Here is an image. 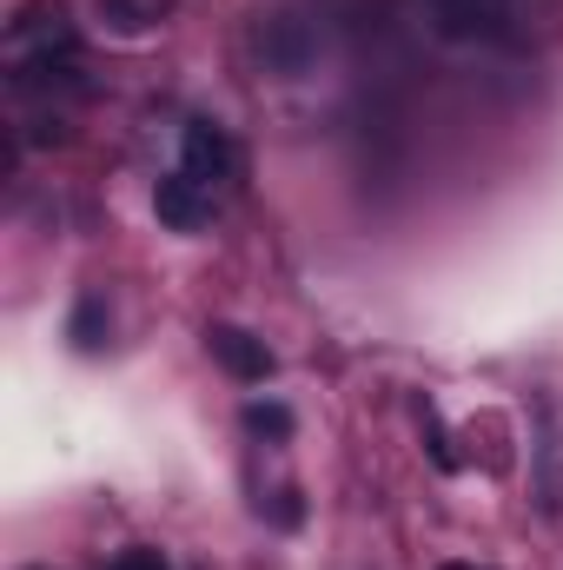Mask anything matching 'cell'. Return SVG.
I'll list each match as a JSON object with an SVG mask.
<instances>
[{
    "label": "cell",
    "mask_w": 563,
    "mask_h": 570,
    "mask_svg": "<svg viewBox=\"0 0 563 570\" xmlns=\"http://www.w3.org/2000/svg\"><path fill=\"white\" fill-rule=\"evenodd\" d=\"M444 40H517V0H418Z\"/></svg>",
    "instance_id": "7a4b0ae2"
},
{
    "label": "cell",
    "mask_w": 563,
    "mask_h": 570,
    "mask_svg": "<svg viewBox=\"0 0 563 570\" xmlns=\"http://www.w3.org/2000/svg\"><path fill=\"white\" fill-rule=\"evenodd\" d=\"M246 431H259V438H292V412H285V405H266V399H253V405H246Z\"/></svg>",
    "instance_id": "ba28073f"
},
{
    "label": "cell",
    "mask_w": 563,
    "mask_h": 570,
    "mask_svg": "<svg viewBox=\"0 0 563 570\" xmlns=\"http://www.w3.org/2000/svg\"><path fill=\"white\" fill-rule=\"evenodd\" d=\"M179 173L199 179V186L219 199V193L239 179V146H233V134L213 127V120H192V127L179 134Z\"/></svg>",
    "instance_id": "3957f363"
},
{
    "label": "cell",
    "mask_w": 563,
    "mask_h": 570,
    "mask_svg": "<svg viewBox=\"0 0 563 570\" xmlns=\"http://www.w3.org/2000/svg\"><path fill=\"white\" fill-rule=\"evenodd\" d=\"M206 352H213L239 385H266V379H273L266 338H253V332H239V325H206Z\"/></svg>",
    "instance_id": "5b68a950"
},
{
    "label": "cell",
    "mask_w": 563,
    "mask_h": 570,
    "mask_svg": "<svg viewBox=\"0 0 563 570\" xmlns=\"http://www.w3.org/2000/svg\"><path fill=\"white\" fill-rule=\"evenodd\" d=\"M259 60L285 73V80H298L312 60H318V27L305 20V13H292V7H273V13H259Z\"/></svg>",
    "instance_id": "277c9868"
},
{
    "label": "cell",
    "mask_w": 563,
    "mask_h": 570,
    "mask_svg": "<svg viewBox=\"0 0 563 570\" xmlns=\"http://www.w3.org/2000/svg\"><path fill=\"white\" fill-rule=\"evenodd\" d=\"M107 570H172V564H166L159 551H127V558H113Z\"/></svg>",
    "instance_id": "9c48e42d"
},
{
    "label": "cell",
    "mask_w": 563,
    "mask_h": 570,
    "mask_svg": "<svg viewBox=\"0 0 563 570\" xmlns=\"http://www.w3.org/2000/svg\"><path fill=\"white\" fill-rule=\"evenodd\" d=\"M152 213H159V226H172V233H199V226L213 219V193H206L199 179H186V173H166V179L152 186Z\"/></svg>",
    "instance_id": "8992f818"
},
{
    "label": "cell",
    "mask_w": 563,
    "mask_h": 570,
    "mask_svg": "<svg viewBox=\"0 0 563 570\" xmlns=\"http://www.w3.org/2000/svg\"><path fill=\"white\" fill-rule=\"evenodd\" d=\"M437 570H477V564H437Z\"/></svg>",
    "instance_id": "30bf717a"
},
{
    "label": "cell",
    "mask_w": 563,
    "mask_h": 570,
    "mask_svg": "<svg viewBox=\"0 0 563 570\" xmlns=\"http://www.w3.org/2000/svg\"><path fill=\"white\" fill-rule=\"evenodd\" d=\"M67 338H73V352H100L107 345V298L100 292H80V305L67 318Z\"/></svg>",
    "instance_id": "52a82bcc"
},
{
    "label": "cell",
    "mask_w": 563,
    "mask_h": 570,
    "mask_svg": "<svg viewBox=\"0 0 563 570\" xmlns=\"http://www.w3.org/2000/svg\"><path fill=\"white\" fill-rule=\"evenodd\" d=\"M80 73V33L67 20L60 0H40L13 20V87L40 94V87H67Z\"/></svg>",
    "instance_id": "6da1fadb"
}]
</instances>
